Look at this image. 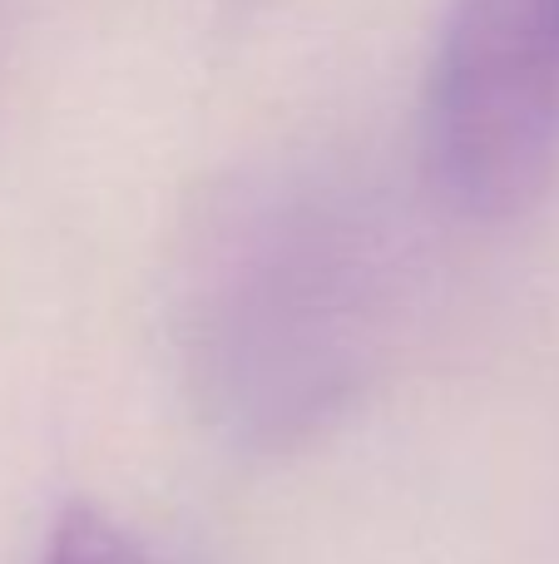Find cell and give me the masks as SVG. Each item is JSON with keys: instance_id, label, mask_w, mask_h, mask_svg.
Masks as SVG:
<instances>
[{"instance_id": "obj_1", "label": "cell", "mask_w": 559, "mask_h": 564, "mask_svg": "<svg viewBox=\"0 0 559 564\" xmlns=\"http://www.w3.org/2000/svg\"><path fill=\"white\" fill-rule=\"evenodd\" d=\"M426 184L471 224L520 218L559 174V0H456L421 105Z\"/></svg>"}, {"instance_id": "obj_2", "label": "cell", "mask_w": 559, "mask_h": 564, "mask_svg": "<svg viewBox=\"0 0 559 564\" xmlns=\"http://www.w3.org/2000/svg\"><path fill=\"white\" fill-rule=\"evenodd\" d=\"M40 564H149V560L139 555L134 540H129L114 520L99 516L95 506H69L65 516H59Z\"/></svg>"}]
</instances>
